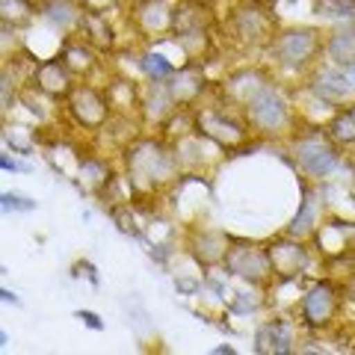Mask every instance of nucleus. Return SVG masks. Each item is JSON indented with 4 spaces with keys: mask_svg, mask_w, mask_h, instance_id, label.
<instances>
[{
    "mask_svg": "<svg viewBox=\"0 0 355 355\" xmlns=\"http://www.w3.org/2000/svg\"><path fill=\"white\" fill-rule=\"evenodd\" d=\"M296 163L302 166V172H308L311 178H326L331 169H335L338 151L326 137L311 133V137L296 142Z\"/></svg>",
    "mask_w": 355,
    "mask_h": 355,
    "instance_id": "obj_1",
    "label": "nucleus"
},
{
    "mask_svg": "<svg viewBox=\"0 0 355 355\" xmlns=\"http://www.w3.org/2000/svg\"><path fill=\"white\" fill-rule=\"evenodd\" d=\"M249 119L254 128H261L266 133H275L287 125V107L282 101V95L275 89L263 86L249 98Z\"/></svg>",
    "mask_w": 355,
    "mask_h": 355,
    "instance_id": "obj_2",
    "label": "nucleus"
},
{
    "mask_svg": "<svg viewBox=\"0 0 355 355\" xmlns=\"http://www.w3.org/2000/svg\"><path fill=\"white\" fill-rule=\"evenodd\" d=\"M320 48V33L299 27V30H287L275 39V57L284 65H293V69H302V65L314 57Z\"/></svg>",
    "mask_w": 355,
    "mask_h": 355,
    "instance_id": "obj_3",
    "label": "nucleus"
},
{
    "mask_svg": "<svg viewBox=\"0 0 355 355\" xmlns=\"http://www.w3.org/2000/svg\"><path fill=\"white\" fill-rule=\"evenodd\" d=\"M335 314H338V293H335V287H331L329 282L314 284L308 291L305 302H302L305 323L314 326V329H323V326H329L331 320H335Z\"/></svg>",
    "mask_w": 355,
    "mask_h": 355,
    "instance_id": "obj_4",
    "label": "nucleus"
},
{
    "mask_svg": "<svg viewBox=\"0 0 355 355\" xmlns=\"http://www.w3.org/2000/svg\"><path fill=\"white\" fill-rule=\"evenodd\" d=\"M225 266L234 275H243V279H252V282H263L266 272H272L270 266V254L254 249V246H237V249H228L225 254Z\"/></svg>",
    "mask_w": 355,
    "mask_h": 355,
    "instance_id": "obj_5",
    "label": "nucleus"
},
{
    "mask_svg": "<svg viewBox=\"0 0 355 355\" xmlns=\"http://www.w3.org/2000/svg\"><path fill=\"white\" fill-rule=\"evenodd\" d=\"M266 254H270L272 272L279 275V279H284V282L296 279V275L308 266L305 249L299 246V243H293V240H279V243H272V246L266 249Z\"/></svg>",
    "mask_w": 355,
    "mask_h": 355,
    "instance_id": "obj_6",
    "label": "nucleus"
},
{
    "mask_svg": "<svg viewBox=\"0 0 355 355\" xmlns=\"http://www.w3.org/2000/svg\"><path fill=\"white\" fill-rule=\"evenodd\" d=\"M36 83L44 95L62 98L71 92V69L65 65V60H44L36 69Z\"/></svg>",
    "mask_w": 355,
    "mask_h": 355,
    "instance_id": "obj_7",
    "label": "nucleus"
},
{
    "mask_svg": "<svg viewBox=\"0 0 355 355\" xmlns=\"http://www.w3.org/2000/svg\"><path fill=\"white\" fill-rule=\"evenodd\" d=\"M272 24L275 21L263 12V9H258V3H249V6H243L240 12L234 15V27L243 39H249V42H266L270 39V33H272Z\"/></svg>",
    "mask_w": 355,
    "mask_h": 355,
    "instance_id": "obj_8",
    "label": "nucleus"
},
{
    "mask_svg": "<svg viewBox=\"0 0 355 355\" xmlns=\"http://www.w3.org/2000/svg\"><path fill=\"white\" fill-rule=\"evenodd\" d=\"M71 113L77 121H83L86 128H101L107 119V101L95 89H77L71 95Z\"/></svg>",
    "mask_w": 355,
    "mask_h": 355,
    "instance_id": "obj_9",
    "label": "nucleus"
},
{
    "mask_svg": "<svg viewBox=\"0 0 355 355\" xmlns=\"http://www.w3.org/2000/svg\"><path fill=\"white\" fill-rule=\"evenodd\" d=\"M254 349L261 355H287L293 349V335H291V323L284 320H272V323L261 326L258 338H254Z\"/></svg>",
    "mask_w": 355,
    "mask_h": 355,
    "instance_id": "obj_10",
    "label": "nucleus"
},
{
    "mask_svg": "<svg viewBox=\"0 0 355 355\" xmlns=\"http://www.w3.org/2000/svg\"><path fill=\"white\" fill-rule=\"evenodd\" d=\"M130 166L137 178H146V181H160V178L169 172V160L157 146H139L137 151L130 154Z\"/></svg>",
    "mask_w": 355,
    "mask_h": 355,
    "instance_id": "obj_11",
    "label": "nucleus"
},
{
    "mask_svg": "<svg viewBox=\"0 0 355 355\" xmlns=\"http://www.w3.org/2000/svg\"><path fill=\"white\" fill-rule=\"evenodd\" d=\"M205 89V80H202V71L190 65V69L172 74V83H169V92H172V101L175 104H190L202 95Z\"/></svg>",
    "mask_w": 355,
    "mask_h": 355,
    "instance_id": "obj_12",
    "label": "nucleus"
},
{
    "mask_svg": "<svg viewBox=\"0 0 355 355\" xmlns=\"http://www.w3.org/2000/svg\"><path fill=\"white\" fill-rule=\"evenodd\" d=\"M198 128H202L210 139H216L219 146H237V142H243V130L234 125V121L214 116V113H205L198 119Z\"/></svg>",
    "mask_w": 355,
    "mask_h": 355,
    "instance_id": "obj_13",
    "label": "nucleus"
},
{
    "mask_svg": "<svg viewBox=\"0 0 355 355\" xmlns=\"http://www.w3.org/2000/svg\"><path fill=\"white\" fill-rule=\"evenodd\" d=\"M172 21H175V12H169V6H166L163 0H146V3L139 6V24L148 33L169 30Z\"/></svg>",
    "mask_w": 355,
    "mask_h": 355,
    "instance_id": "obj_14",
    "label": "nucleus"
},
{
    "mask_svg": "<svg viewBox=\"0 0 355 355\" xmlns=\"http://www.w3.org/2000/svg\"><path fill=\"white\" fill-rule=\"evenodd\" d=\"M329 57L335 60L340 69L343 65H355V27H340V30L331 33Z\"/></svg>",
    "mask_w": 355,
    "mask_h": 355,
    "instance_id": "obj_15",
    "label": "nucleus"
},
{
    "mask_svg": "<svg viewBox=\"0 0 355 355\" xmlns=\"http://www.w3.org/2000/svg\"><path fill=\"white\" fill-rule=\"evenodd\" d=\"M349 92H355V89L349 86L347 74H343V69L338 71H323L317 77V95L326 98V101H343Z\"/></svg>",
    "mask_w": 355,
    "mask_h": 355,
    "instance_id": "obj_16",
    "label": "nucleus"
},
{
    "mask_svg": "<svg viewBox=\"0 0 355 355\" xmlns=\"http://www.w3.org/2000/svg\"><path fill=\"white\" fill-rule=\"evenodd\" d=\"M80 24L86 30V36L92 44H98V48H113V27L107 24L104 12H83L80 15Z\"/></svg>",
    "mask_w": 355,
    "mask_h": 355,
    "instance_id": "obj_17",
    "label": "nucleus"
},
{
    "mask_svg": "<svg viewBox=\"0 0 355 355\" xmlns=\"http://www.w3.org/2000/svg\"><path fill=\"white\" fill-rule=\"evenodd\" d=\"M314 222H317V198L314 193H302V207H299V214L293 216L291 228H287V234L291 237H308L311 231H314Z\"/></svg>",
    "mask_w": 355,
    "mask_h": 355,
    "instance_id": "obj_18",
    "label": "nucleus"
},
{
    "mask_svg": "<svg viewBox=\"0 0 355 355\" xmlns=\"http://www.w3.org/2000/svg\"><path fill=\"white\" fill-rule=\"evenodd\" d=\"M44 15H48V21L53 27H62V30H69L71 24L80 21V12H77L69 0H51V3L44 6Z\"/></svg>",
    "mask_w": 355,
    "mask_h": 355,
    "instance_id": "obj_19",
    "label": "nucleus"
},
{
    "mask_svg": "<svg viewBox=\"0 0 355 355\" xmlns=\"http://www.w3.org/2000/svg\"><path fill=\"white\" fill-rule=\"evenodd\" d=\"M329 137L335 142H340V146H352L355 142V113L352 110H343V113H338L335 119H331Z\"/></svg>",
    "mask_w": 355,
    "mask_h": 355,
    "instance_id": "obj_20",
    "label": "nucleus"
},
{
    "mask_svg": "<svg viewBox=\"0 0 355 355\" xmlns=\"http://www.w3.org/2000/svg\"><path fill=\"white\" fill-rule=\"evenodd\" d=\"M314 12L323 18H340V21H355V0H317Z\"/></svg>",
    "mask_w": 355,
    "mask_h": 355,
    "instance_id": "obj_21",
    "label": "nucleus"
},
{
    "mask_svg": "<svg viewBox=\"0 0 355 355\" xmlns=\"http://www.w3.org/2000/svg\"><path fill=\"white\" fill-rule=\"evenodd\" d=\"M142 71H146L154 83H160V80H169V77L175 74V69H172V62L166 60V57H160V53H146L142 57Z\"/></svg>",
    "mask_w": 355,
    "mask_h": 355,
    "instance_id": "obj_22",
    "label": "nucleus"
},
{
    "mask_svg": "<svg viewBox=\"0 0 355 355\" xmlns=\"http://www.w3.org/2000/svg\"><path fill=\"white\" fill-rule=\"evenodd\" d=\"M0 9H3V24H9V18H12V24H24L33 12L27 0H0Z\"/></svg>",
    "mask_w": 355,
    "mask_h": 355,
    "instance_id": "obj_23",
    "label": "nucleus"
},
{
    "mask_svg": "<svg viewBox=\"0 0 355 355\" xmlns=\"http://www.w3.org/2000/svg\"><path fill=\"white\" fill-rule=\"evenodd\" d=\"M65 65H69L71 71H89L92 69V53H89L86 48H69L65 51Z\"/></svg>",
    "mask_w": 355,
    "mask_h": 355,
    "instance_id": "obj_24",
    "label": "nucleus"
},
{
    "mask_svg": "<svg viewBox=\"0 0 355 355\" xmlns=\"http://www.w3.org/2000/svg\"><path fill=\"white\" fill-rule=\"evenodd\" d=\"M83 172L89 175V184H92V187H101L107 181V166L98 163V160H86L83 163Z\"/></svg>",
    "mask_w": 355,
    "mask_h": 355,
    "instance_id": "obj_25",
    "label": "nucleus"
},
{
    "mask_svg": "<svg viewBox=\"0 0 355 355\" xmlns=\"http://www.w3.org/2000/svg\"><path fill=\"white\" fill-rule=\"evenodd\" d=\"M33 207H36V202H30V198L3 193V210H33Z\"/></svg>",
    "mask_w": 355,
    "mask_h": 355,
    "instance_id": "obj_26",
    "label": "nucleus"
},
{
    "mask_svg": "<svg viewBox=\"0 0 355 355\" xmlns=\"http://www.w3.org/2000/svg\"><path fill=\"white\" fill-rule=\"evenodd\" d=\"M80 3L86 6V12H104V9H110L116 0H80Z\"/></svg>",
    "mask_w": 355,
    "mask_h": 355,
    "instance_id": "obj_27",
    "label": "nucleus"
},
{
    "mask_svg": "<svg viewBox=\"0 0 355 355\" xmlns=\"http://www.w3.org/2000/svg\"><path fill=\"white\" fill-rule=\"evenodd\" d=\"M77 317H80L86 326H92V329H101V320H98V317L92 314V311H77Z\"/></svg>",
    "mask_w": 355,
    "mask_h": 355,
    "instance_id": "obj_28",
    "label": "nucleus"
},
{
    "mask_svg": "<svg viewBox=\"0 0 355 355\" xmlns=\"http://www.w3.org/2000/svg\"><path fill=\"white\" fill-rule=\"evenodd\" d=\"M343 74H347V80H349V86L355 89V65H343Z\"/></svg>",
    "mask_w": 355,
    "mask_h": 355,
    "instance_id": "obj_29",
    "label": "nucleus"
},
{
    "mask_svg": "<svg viewBox=\"0 0 355 355\" xmlns=\"http://www.w3.org/2000/svg\"><path fill=\"white\" fill-rule=\"evenodd\" d=\"M349 302H352V305H355V282H352V284H349Z\"/></svg>",
    "mask_w": 355,
    "mask_h": 355,
    "instance_id": "obj_30",
    "label": "nucleus"
},
{
    "mask_svg": "<svg viewBox=\"0 0 355 355\" xmlns=\"http://www.w3.org/2000/svg\"><path fill=\"white\" fill-rule=\"evenodd\" d=\"M246 3H258V6H263V3H272V0H246Z\"/></svg>",
    "mask_w": 355,
    "mask_h": 355,
    "instance_id": "obj_31",
    "label": "nucleus"
}]
</instances>
